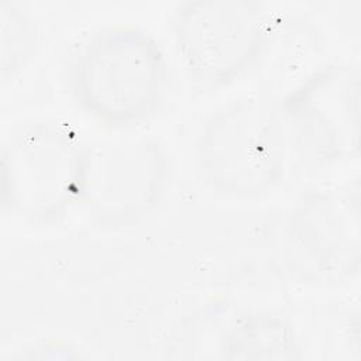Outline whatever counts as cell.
<instances>
[{"mask_svg":"<svg viewBox=\"0 0 361 361\" xmlns=\"http://www.w3.org/2000/svg\"><path fill=\"white\" fill-rule=\"evenodd\" d=\"M133 32H114L90 48L79 69V89L96 111L128 118L144 113L158 83V59Z\"/></svg>","mask_w":361,"mask_h":361,"instance_id":"1","label":"cell"},{"mask_svg":"<svg viewBox=\"0 0 361 361\" xmlns=\"http://www.w3.org/2000/svg\"><path fill=\"white\" fill-rule=\"evenodd\" d=\"M272 130L268 123L243 121L237 127V133L231 131L227 137V175L234 180L237 169L240 172V180H244V173L248 172V180H257L271 169V155L275 149L271 148Z\"/></svg>","mask_w":361,"mask_h":361,"instance_id":"3","label":"cell"},{"mask_svg":"<svg viewBox=\"0 0 361 361\" xmlns=\"http://www.w3.org/2000/svg\"><path fill=\"white\" fill-rule=\"evenodd\" d=\"M182 42L190 62L204 73L224 76L250 55L259 25L243 3H200L183 13Z\"/></svg>","mask_w":361,"mask_h":361,"instance_id":"2","label":"cell"}]
</instances>
